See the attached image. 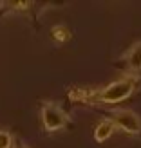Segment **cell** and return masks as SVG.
<instances>
[{
    "instance_id": "cell-1",
    "label": "cell",
    "mask_w": 141,
    "mask_h": 148,
    "mask_svg": "<svg viewBox=\"0 0 141 148\" xmlns=\"http://www.w3.org/2000/svg\"><path fill=\"white\" fill-rule=\"evenodd\" d=\"M141 83V76L139 74H125L123 78L109 83L107 87L100 88H76V90L69 92L76 101H83V103H105V105H114L123 99H127L129 96L138 88Z\"/></svg>"
},
{
    "instance_id": "cell-2",
    "label": "cell",
    "mask_w": 141,
    "mask_h": 148,
    "mask_svg": "<svg viewBox=\"0 0 141 148\" xmlns=\"http://www.w3.org/2000/svg\"><path fill=\"white\" fill-rule=\"evenodd\" d=\"M40 116H42V125L45 132H56L63 128L65 125L69 123V116L67 112L58 105L54 101H43L42 110H40Z\"/></svg>"
},
{
    "instance_id": "cell-3",
    "label": "cell",
    "mask_w": 141,
    "mask_h": 148,
    "mask_svg": "<svg viewBox=\"0 0 141 148\" xmlns=\"http://www.w3.org/2000/svg\"><path fill=\"white\" fill-rule=\"evenodd\" d=\"M107 117L116 125V128H121V130L129 132V134H134V136L141 134V117L134 112V110L116 108Z\"/></svg>"
},
{
    "instance_id": "cell-4",
    "label": "cell",
    "mask_w": 141,
    "mask_h": 148,
    "mask_svg": "<svg viewBox=\"0 0 141 148\" xmlns=\"http://www.w3.org/2000/svg\"><path fill=\"white\" fill-rule=\"evenodd\" d=\"M127 67L132 74H138L141 71V42H136L127 53Z\"/></svg>"
},
{
    "instance_id": "cell-5",
    "label": "cell",
    "mask_w": 141,
    "mask_h": 148,
    "mask_svg": "<svg viewBox=\"0 0 141 148\" xmlns=\"http://www.w3.org/2000/svg\"><path fill=\"white\" fill-rule=\"evenodd\" d=\"M116 128V125L109 119V117H103V119L96 125V128H94V139L98 143L101 141H105V139H109L110 136H112V132Z\"/></svg>"
},
{
    "instance_id": "cell-6",
    "label": "cell",
    "mask_w": 141,
    "mask_h": 148,
    "mask_svg": "<svg viewBox=\"0 0 141 148\" xmlns=\"http://www.w3.org/2000/svg\"><path fill=\"white\" fill-rule=\"evenodd\" d=\"M51 36H53L54 40H58V42H67L71 38V31L65 25H54L51 29Z\"/></svg>"
},
{
    "instance_id": "cell-7",
    "label": "cell",
    "mask_w": 141,
    "mask_h": 148,
    "mask_svg": "<svg viewBox=\"0 0 141 148\" xmlns=\"http://www.w3.org/2000/svg\"><path fill=\"white\" fill-rule=\"evenodd\" d=\"M14 143L13 136L6 130H0V148H11V145Z\"/></svg>"
},
{
    "instance_id": "cell-8",
    "label": "cell",
    "mask_w": 141,
    "mask_h": 148,
    "mask_svg": "<svg viewBox=\"0 0 141 148\" xmlns=\"http://www.w3.org/2000/svg\"><path fill=\"white\" fill-rule=\"evenodd\" d=\"M14 148H29L25 143H22V141H17V143H14Z\"/></svg>"
}]
</instances>
